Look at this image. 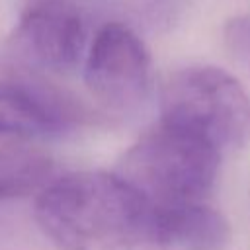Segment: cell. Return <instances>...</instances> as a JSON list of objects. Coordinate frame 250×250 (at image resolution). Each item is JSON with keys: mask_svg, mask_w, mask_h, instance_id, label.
Instances as JSON below:
<instances>
[{"mask_svg": "<svg viewBox=\"0 0 250 250\" xmlns=\"http://www.w3.org/2000/svg\"><path fill=\"white\" fill-rule=\"evenodd\" d=\"M84 43L86 23L72 0H29L14 33V45L27 62L55 72L76 66Z\"/></svg>", "mask_w": 250, "mask_h": 250, "instance_id": "obj_5", "label": "cell"}, {"mask_svg": "<svg viewBox=\"0 0 250 250\" xmlns=\"http://www.w3.org/2000/svg\"><path fill=\"white\" fill-rule=\"evenodd\" d=\"M35 219L61 250H174L162 205L117 172L82 170L45 184Z\"/></svg>", "mask_w": 250, "mask_h": 250, "instance_id": "obj_1", "label": "cell"}, {"mask_svg": "<svg viewBox=\"0 0 250 250\" xmlns=\"http://www.w3.org/2000/svg\"><path fill=\"white\" fill-rule=\"evenodd\" d=\"M84 80L90 94L107 109H137L150 92L152 64L143 39L125 23L102 25L90 45Z\"/></svg>", "mask_w": 250, "mask_h": 250, "instance_id": "obj_4", "label": "cell"}, {"mask_svg": "<svg viewBox=\"0 0 250 250\" xmlns=\"http://www.w3.org/2000/svg\"><path fill=\"white\" fill-rule=\"evenodd\" d=\"M160 119L203 137L221 152L250 143V98L219 66L197 64L174 72L162 88Z\"/></svg>", "mask_w": 250, "mask_h": 250, "instance_id": "obj_3", "label": "cell"}, {"mask_svg": "<svg viewBox=\"0 0 250 250\" xmlns=\"http://www.w3.org/2000/svg\"><path fill=\"white\" fill-rule=\"evenodd\" d=\"M225 45L229 53L250 70V16H238L227 21Z\"/></svg>", "mask_w": 250, "mask_h": 250, "instance_id": "obj_8", "label": "cell"}, {"mask_svg": "<svg viewBox=\"0 0 250 250\" xmlns=\"http://www.w3.org/2000/svg\"><path fill=\"white\" fill-rule=\"evenodd\" d=\"M51 160L27 146L0 141V201L23 197L47 184Z\"/></svg>", "mask_w": 250, "mask_h": 250, "instance_id": "obj_7", "label": "cell"}, {"mask_svg": "<svg viewBox=\"0 0 250 250\" xmlns=\"http://www.w3.org/2000/svg\"><path fill=\"white\" fill-rule=\"evenodd\" d=\"M221 154L203 137L158 119L125 150L115 172L152 203H203L217 182Z\"/></svg>", "mask_w": 250, "mask_h": 250, "instance_id": "obj_2", "label": "cell"}, {"mask_svg": "<svg viewBox=\"0 0 250 250\" xmlns=\"http://www.w3.org/2000/svg\"><path fill=\"white\" fill-rule=\"evenodd\" d=\"M86 117V111L66 94L33 82L0 84V135L53 137L68 131Z\"/></svg>", "mask_w": 250, "mask_h": 250, "instance_id": "obj_6", "label": "cell"}]
</instances>
